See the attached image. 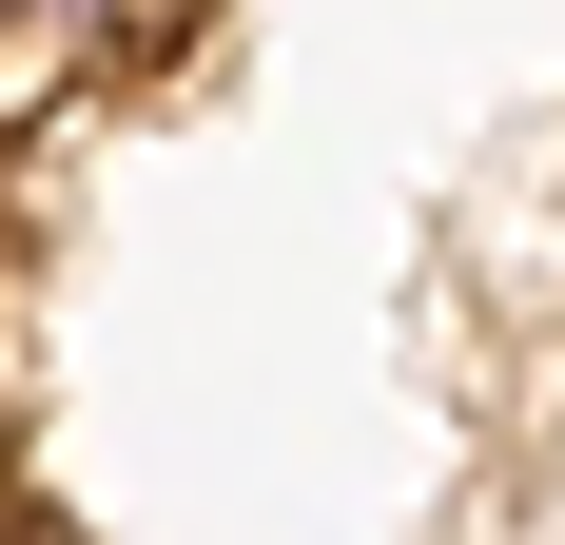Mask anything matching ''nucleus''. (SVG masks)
<instances>
[{
    "label": "nucleus",
    "instance_id": "nucleus-1",
    "mask_svg": "<svg viewBox=\"0 0 565 545\" xmlns=\"http://www.w3.org/2000/svg\"><path fill=\"white\" fill-rule=\"evenodd\" d=\"M0 545H20V526H0Z\"/></svg>",
    "mask_w": 565,
    "mask_h": 545
}]
</instances>
